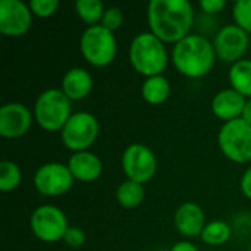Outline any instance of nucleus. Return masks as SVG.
I'll list each match as a JSON object with an SVG mask.
<instances>
[{"mask_svg": "<svg viewBox=\"0 0 251 251\" xmlns=\"http://www.w3.org/2000/svg\"><path fill=\"white\" fill-rule=\"evenodd\" d=\"M241 119L246 121L249 125H251V99H249L247 103H246V107H244V112H243Z\"/></svg>", "mask_w": 251, "mask_h": 251, "instance_id": "obj_31", "label": "nucleus"}, {"mask_svg": "<svg viewBox=\"0 0 251 251\" xmlns=\"http://www.w3.org/2000/svg\"><path fill=\"white\" fill-rule=\"evenodd\" d=\"M231 88L238 91L247 100L251 99V59H243L234 63L229 69Z\"/></svg>", "mask_w": 251, "mask_h": 251, "instance_id": "obj_19", "label": "nucleus"}, {"mask_svg": "<svg viewBox=\"0 0 251 251\" xmlns=\"http://www.w3.org/2000/svg\"><path fill=\"white\" fill-rule=\"evenodd\" d=\"M129 62L140 75L150 78L165 72L169 56L165 43L149 31L132 38L129 46Z\"/></svg>", "mask_w": 251, "mask_h": 251, "instance_id": "obj_3", "label": "nucleus"}, {"mask_svg": "<svg viewBox=\"0 0 251 251\" xmlns=\"http://www.w3.org/2000/svg\"><path fill=\"white\" fill-rule=\"evenodd\" d=\"M171 59L181 75L197 79L210 74L218 57L213 43L207 37L190 34L174 44Z\"/></svg>", "mask_w": 251, "mask_h": 251, "instance_id": "obj_2", "label": "nucleus"}, {"mask_svg": "<svg viewBox=\"0 0 251 251\" xmlns=\"http://www.w3.org/2000/svg\"><path fill=\"white\" fill-rule=\"evenodd\" d=\"M249 251H251V247H250V250H249Z\"/></svg>", "mask_w": 251, "mask_h": 251, "instance_id": "obj_32", "label": "nucleus"}, {"mask_svg": "<svg viewBox=\"0 0 251 251\" xmlns=\"http://www.w3.org/2000/svg\"><path fill=\"white\" fill-rule=\"evenodd\" d=\"M206 216L203 209L193 201L182 203L174 216V225L176 231L187 238L200 237L206 226Z\"/></svg>", "mask_w": 251, "mask_h": 251, "instance_id": "obj_14", "label": "nucleus"}, {"mask_svg": "<svg viewBox=\"0 0 251 251\" xmlns=\"http://www.w3.org/2000/svg\"><path fill=\"white\" fill-rule=\"evenodd\" d=\"M235 25L251 34V0H238L232 7Z\"/></svg>", "mask_w": 251, "mask_h": 251, "instance_id": "obj_24", "label": "nucleus"}, {"mask_svg": "<svg viewBox=\"0 0 251 251\" xmlns=\"http://www.w3.org/2000/svg\"><path fill=\"white\" fill-rule=\"evenodd\" d=\"M250 46L249 34L237 26L235 24H229L222 26L213 40V47L216 51V57L225 63H237L244 59Z\"/></svg>", "mask_w": 251, "mask_h": 251, "instance_id": "obj_11", "label": "nucleus"}, {"mask_svg": "<svg viewBox=\"0 0 251 251\" xmlns=\"http://www.w3.org/2000/svg\"><path fill=\"white\" fill-rule=\"evenodd\" d=\"M171 251H199V249L190 241H178L172 246Z\"/></svg>", "mask_w": 251, "mask_h": 251, "instance_id": "obj_30", "label": "nucleus"}, {"mask_svg": "<svg viewBox=\"0 0 251 251\" xmlns=\"http://www.w3.org/2000/svg\"><path fill=\"white\" fill-rule=\"evenodd\" d=\"M100 132V125L97 118L90 112L72 113L63 129L60 131L63 146L74 151H87L97 140Z\"/></svg>", "mask_w": 251, "mask_h": 251, "instance_id": "obj_7", "label": "nucleus"}, {"mask_svg": "<svg viewBox=\"0 0 251 251\" xmlns=\"http://www.w3.org/2000/svg\"><path fill=\"white\" fill-rule=\"evenodd\" d=\"M82 57L96 68L110 65L118 54V41L112 31L103 25L88 26L79 38Z\"/></svg>", "mask_w": 251, "mask_h": 251, "instance_id": "obj_5", "label": "nucleus"}, {"mask_svg": "<svg viewBox=\"0 0 251 251\" xmlns=\"http://www.w3.org/2000/svg\"><path fill=\"white\" fill-rule=\"evenodd\" d=\"M28 6L32 15L38 18H50L56 13L59 7V1L57 0H31Z\"/></svg>", "mask_w": 251, "mask_h": 251, "instance_id": "obj_25", "label": "nucleus"}, {"mask_svg": "<svg viewBox=\"0 0 251 251\" xmlns=\"http://www.w3.org/2000/svg\"><path fill=\"white\" fill-rule=\"evenodd\" d=\"M240 188H241V193L244 194V197L251 200V166L247 168V171L243 174L241 181H240Z\"/></svg>", "mask_w": 251, "mask_h": 251, "instance_id": "obj_29", "label": "nucleus"}, {"mask_svg": "<svg viewBox=\"0 0 251 251\" xmlns=\"http://www.w3.org/2000/svg\"><path fill=\"white\" fill-rule=\"evenodd\" d=\"M122 171L126 179L146 184L153 179L157 171L154 151L140 143L129 144L122 153Z\"/></svg>", "mask_w": 251, "mask_h": 251, "instance_id": "obj_9", "label": "nucleus"}, {"mask_svg": "<svg viewBox=\"0 0 251 251\" xmlns=\"http://www.w3.org/2000/svg\"><path fill=\"white\" fill-rule=\"evenodd\" d=\"M22 181V172L19 166L12 160H3L0 163V190L10 193L19 187Z\"/></svg>", "mask_w": 251, "mask_h": 251, "instance_id": "obj_23", "label": "nucleus"}, {"mask_svg": "<svg viewBox=\"0 0 251 251\" xmlns=\"http://www.w3.org/2000/svg\"><path fill=\"white\" fill-rule=\"evenodd\" d=\"M31 232L43 243L63 241V237L69 228L68 218L63 210L53 204L38 206L29 218Z\"/></svg>", "mask_w": 251, "mask_h": 251, "instance_id": "obj_8", "label": "nucleus"}, {"mask_svg": "<svg viewBox=\"0 0 251 251\" xmlns=\"http://www.w3.org/2000/svg\"><path fill=\"white\" fill-rule=\"evenodd\" d=\"M72 116L71 100L59 88L43 91L34 104V118L38 126L47 132H59Z\"/></svg>", "mask_w": 251, "mask_h": 251, "instance_id": "obj_4", "label": "nucleus"}, {"mask_svg": "<svg viewBox=\"0 0 251 251\" xmlns=\"http://www.w3.org/2000/svg\"><path fill=\"white\" fill-rule=\"evenodd\" d=\"M32 24V12L29 6L21 0L0 1V32L6 37L25 35Z\"/></svg>", "mask_w": 251, "mask_h": 251, "instance_id": "obj_12", "label": "nucleus"}, {"mask_svg": "<svg viewBox=\"0 0 251 251\" xmlns=\"http://www.w3.org/2000/svg\"><path fill=\"white\" fill-rule=\"evenodd\" d=\"M218 146L231 162H251V125L243 119L224 124L218 134Z\"/></svg>", "mask_w": 251, "mask_h": 251, "instance_id": "obj_6", "label": "nucleus"}, {"mask_svg": "<svg viewBox=\"0 0 251 251\" xmlns=\"http://www.w3.org/2000/svg\"><path fill=\"white\" fill-rule=\"evenodd\" d=\"M116 200L125 209H135L144 200V187L143 184L134 181H124L116 188Z\"/></svg>", "mask_w": 251, "mask_h": 251, "instance_id": "obj_20", "label": "nucleus"}, {"mask_svg": "<svg viewBox=\"0 0 251 251\" xmlns=\"http://www.w3.org/2000/svg\"><path fill=\"white\" fill-rule=\"evenodd\" d=\"M63 243L69 249H79L85 243V232L78 226H69L63 237Z\"/></svg>", "mask_w": 251, "mask_h": 251, "instance_id": "obj_27", "label": "nucleus"}, {"mask_svg": "<svg viewBox=\"0 0 251 251\" xmlns=\"http://www.w3.org/2000/svg\"><path fill=\"white\" fill-rule=\"evenodd\" d=\"M94 81L91 74L85 68H71L62 79V91L71 100H82L93 90Z\"/></svg>", "mask_w": 251, "mask_h": 251, "instance_id": "obj_17", "label": "nucleus"}, {"mask_svg": "<svg viewBox=\"0 0 251 251\" xmlns=\"http://www.w3.org/2000/svg\"><path fill=\"white\" fill-rule=\"evenodd\" d=\"M226 1L225 0H201L200 7L206 15H216L222 9H225Z\"/></svg>", "mask_w": 251, "mask_h": 251, "instance_id": "obj_28", "label": "nucleus"}, {"mask_svg": "<svg viewBox=\"0 0 251 251\" xmlns=\"http://www.w3.org/2000/svg\"><path fill=\"white\" fill-rule=\"evenodd\" d=\"M68 168L75 181L79 182H93L99 179L103 174L101 160L91 151L72 153L68 160Z\"/></svg>", "mask_w": 251, "mask_h": 251, "instance_id": "obj_16", "label": "nucleus"}, {"mask_svg": "<svg viewBox=\"0 0 251 251\" xmlns=\"http://www.w3.org/2000/svg\"><path fill=\"white\" fill-rule=\"evenodd\" d=\"M104 10V4L100 0H78L75 3V12L78 18L88 26L100 25Z\"/></svg>", "mask_w": 251, "mask_h": 251, "instance_id": "obj_22", "label": "nucleus"}, {"mask_svg": "<svg viewBox=\"0 0 251 251\" xmlns=\"http://www.w3.org/2000/svg\"><path fill=\"white\" fill-rule=\"evenodd\" d=\"M34 115L22 103H6L0 107V135L9 140L25 135L32 125Z\"/></svg>", "mask_w": 251, "mask_h": 251, "instance_id": "obj_13", "label": "nucleus"}, {"mask_svg": "<svg viewBox=\"0 0 251 251\" xmlns=\"http://www.w3.org/2000/svg\"><path fill=\"white\" fill-rule=\"evenodd\" d=\"M246 103L247 99L244 96H241L234 88H226L215 94L212 100V112L218 119L226 124L235 119H241Z\"/></svg>", "mask_w": 251, "mask_h": 251, "instance_id": "obj_15", "label": "nucleus"}, {"mask_svg": "<svg viewBox=\"0 0 251 251\" xmlns=\"http://www.w3.org/2000/svg\"><path fill=\"white\" fill-rule=\"evenodd\" d=\"M171 96V84L166 76L156 75L146 78L141 85V97L146 103L151 106H159L165 103Z\"/></svg>", "mask_w": 251, "mask_h": 251, "instance_id": "obj_18", "label": "nucleus"}, {"mask_svg": "<svg viewBox=\"0 0 251 251\" xmlns=\"http://www.w3.org/2000/svg\"><path fill=\"white\" fill-rule=\"evenodd\" d=\"M231 235H232V229L226 222L212 221V222L206 224V226L200 235V240L207 246L219 247V246L226 244L229 241Z\"/></svg>", "mask_w": 251, "mask_h": 251, "instance_id": "obj_21", "label": "nucleus"}, {"mask_svg": "<svg viewBox=\"0 0 251 251\" xmlns=\"http://www.w3.org/2000/svg\"><path fill=\"white\" fill-rule=\"evenodd\" d=\"M74 176L68 165L60 162H49L41 165L34 174V185L37 191L46 197H57L66 194L74 185Z\"/></svg>", "mask_w": 251, "mask_h": 251, "instance_id": "obj_10", "label": "nucleus"}, {"mask_svg": "<svg viewBox=\"0 0 251 251\" xmlns=\"http://www.w3.org/2000/svg\"><path fill=\"white\" fill-rule=\"evenodd\" d=\"M150 32L165 44H176L187 35L194 24V7L187 0H151L147 6Z\"/></svg>", "mask_w": 251, "mask_h": 251, "instance_id": "obj_1", "label": "nucleus"}, {"mask_svg": "<svg viewBox=\"0 0 251 251\" xmlns=\"http://www.w3.org/2000/svg\"><path fill=\"white\" fill-rule=\"evenodd\" d=\"M122 22H124V13L119 7H107L104 10V15H103V19H101V24L104 28H107L109 31H116L122 26Z\"/></svg>", "mask_w": 251, "mask_h": 251, "instance_id": "obj_26", "label": "nucleus"}]
</instances>
